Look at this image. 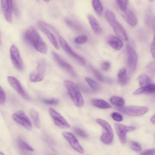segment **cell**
I'll use <instances>...</instances> for the list:
<instances>
[{"label": "cell", "mask_w": 155, "mask_h": 155, "mask_svg": "<svg viewBox=\"0 0 155 155\" xmlns=\"http://www.w3.org/2000/svg\"><path fill=\"white\" fill-rule=\"evenodd\" d=\"M23 38L26 42L38 51L43 54L47 53V46L34 26H30L26 29L24 33Z\"/></svg>", "instance_id": "1"}, {"label": "cell", "mask_w": 155, "mask_h": 155, "mask_svg": "<svg viewBox=\"0 0 155 155\" xmlns=\"http://www.w3.org/2000/svg\"><path fill=\"white\" fill-rule=\"evenodd\" d=\"M37 25L39 29L47 36L54 48L57 50H59L60 47L54 35V34L57 35L58 34L56 29L41 20L38 21Z\"/></svg>", "instance_id": "2"}, {"label": "cell", "mask_w": 155, "mask_h": 155, "mask_svg": "<svg viewBox=\"0 0 155 155\" xmlns=\"http://www.w3.org/2000/svg\"><path fill=\"white\" fill-rule=\"evenodd\" d=\"M64 82L74 105L78 107L83 106L84 100L78 87L71 81L66 80Z\"/></svg>", "instance_id": "3"}, {"label": "cell", "mask_w": 155, "mask_h": 155, "mask_svg": "<svg viewBox=\"0 0 155 155\" xmlns=\"http://www.w3.org/2000/svg\"><path fill=\"white\" fill-rule=\"evenodd\" d=\"M96 121L103 128L101 137V141L106 144L110 143L114 137L113 131L110 125L107 122L101 119L97 118Z\"/></svg>", "instance_id": "4"}, {"label": "cell", "mask_w": 155, "mask_h": 155, "mask_svg": "<svg viewBox=\"0 0 155 155\" xmlns=\"http://www.w3.org/2000/svg\"><path fill=\"white\" fill-rule=\"evenodd\" d=\"M116 109L121 113L131 116H138L146 113L148 108L145 107L136 106H127L117 107Z\"/></svg>", "instance_id": "5"}, {"label": "cell", "mask_w": 155, "mask_h": 155, "mask_svg": "<svg viewBox=\"0 0 155 155\" xmlns=\"http://www.w3.org/2000/svg\"><path fill=\"white\" fill-rule=\"evenodd\" d=\"M46 67L45 60L44 59L40 60L38 62L36 69L30 74V81L34 83L42 81L45 75Z\"/></svg>", "instance_id": "6"}, {"label": "cell", "mask_w": 155, "mask_h": 155, "mask_svg": "<svg viewBox=\"0 0 155 155\" xmlns=\"http://www.w3.org/2000/svg\"><path fill=\"white\" fill-rule=\"evenodd\" d=\"M59 39L61 47L67 54L74 59L81 65H84L85 64L86 62L84 59L73 51L67 41L63 37H60Z\"/></svg>", "instance_id": "7"}, {"label": "cell", "mask_w": 155, "mask_h": 155, "mask_svg": "<svg viewBox=\"0 0 155 155\" xmlns=\"http://www.w3.org/2000/svg\"><path fill=\"white\" fill-rule=\"evenodd\" d=\"M10 51L11 59L13 65L17 70L22 71L24 69L23 63L18 48L15 45H12Z\"/></svg>", "instance_id": "8"}, {"label": "cell", "mask_w": 155, "mask_h": 155, "mask_svg": "<svg viewBox=\"0 0 155 155\" xmlns=\"http://www.w3.org/2000/svg\"><path fill=\"white\" fill-rule=\"evenodd\" d=\"M14 120L17 123L28 130H31L32 126L31 121L22 110H19L15 112L12 115Z\"/></svg>", "instance_id": "9"}, {"label": "cell", "mask_w": 155, "mask_h": 155, "mask_svg": "<svg viewBox=\"0 0 155 155\" xmlns=\"http://www.w3.org/2000/svg\"><path fill=\"white\" fill-rule=\"evenodd\" d=\"M126 50L127 56V64L128 69L130 73H133L135 71L137 64V55L135 50L129 44L127 45Z\"/></svg>", "instance_id": "10"}, {"label": "cell", "mask_w": 155, "mask_h": 155, "mask_svg": "<svg viewBox=\"0 0 155 155\" xmlns=\"http://www.w3.org/2000/svg\"><path fill=\"white\" fill-rule=\"evenodd\" d=\"M115 129L120 143H125L127 140V134L134 130L135 128L133 126H127L119 123L115 124Z\"/></svg>", "instance_id": "11"}, {"label": "cell", "mask_w": 155, "mask_h": 155, "mask_svg": "<svg viewBox=\"0 0 155 155\" xmlns=\"http://www.w3.org/2000/svg\"><path fill=\"white\" fill-rule=\"evenodd\" d=\"M48 111L57 126L61 129H67L70 127V125L64 118L54 109L49 108Z\"/></svg>", "instance_id": "12"}, {"label": "cell", "mask_w": 155, "mask_h": 155, "mask_svg": "<svg viewBox=\"0 0 155 155\" xmlns=\"http://www.w3.org/2000/svg\"><path fill=\"white\" fill-rule=\"evenodd\" d=\"M52 55L54 61L61 68L71 75L75 76V74L72 66L57 52L53 51Z\"/></svg>", "instance_id": "13"}, {"label": "cell", "mask_w": 155, "mask_h": 155, "mask_svg": "<svg viewBox=\"0 0 155 155\" xmlns=\"http://www.w3.org/2000/svg\"><path fill=\"white\" fill-rule=\"evenodd\" d=\"M1 2L2 10L5 18L7 22L11 23L12 21V0H1Z\"/></svg>", "instance_id": "14"}, {"label": "cell", "mask_w": 155, "mask_h": 155, "mask_svg": "<svg viewBox=\"0 0 155 155\" xmlns=\"http://www.w3.org/2000/svg\"><path fill=\"white\" fill-rule=\"evenodd\" d=\"M7 79L11 86L22 97L27 100H30L29 96L17 79L14 77L9 76L8 77Z\"/></svg>", "instance_id": "15"}, {"label": "cell", "mask_w": 155, "mask_h": 155, "mask_svg": "<svg viewBox=\"0 0 155 155\" xmlns=\"http://www.w3.org/2000/svg\"><path fill=\"white\" fill-rule=\"evenodd\" d=\"M62 135L75 150L81 153H84V150L82 147L77 138L72 134L65 132L62 133Z\"/></svg>", "instance_id": "16"}, {"label": "cell", "mask_w": 155, "mask_h": 155, "mask_svg": "<svg viewBox=\"0 0 155 155\" xmlns=\"http://www.w3.org/2000/svg\"><path fill=\"white\" fill-rule=\"evenodd\" d=\"M122 12V15L125 21L132 27L135 26L137 23V20L134 13L128 9Z\"/></svg>", "instance_id": "17"}, {"label": "cell", "mask_w": 155, "mask_h": 155, "mask_svg": "<svg viewBox=\"0 0 155 155\" xmlns=\"http://www.w3.org/2000/svg\"><path fill=\"white\" fill-rule=\"evenodd\" d=\"M107 42L113 49L117 51L121 49L123 45L122 41L114 35L110 36L107 38Z\"/></svg>", "instance_id": "18"}, {"label": "cell", "mask_w": 155, "mask_h": 155, "mask_svg": "<svg viewBox=\"0 0 155 155\" xmlns=\"http://www.w3.org/2000/svg\"><path fill=\"white\" fill-rule=\"evenodd\" d=\"M112 28L116 34L119 38L124 41L127 40V37L125 30L118 21L114 25Z\"/></svg>", "instance_id": "19"}, {"label": "cell", "mask_w": 155, "mask_h": 155, "mask_svg": "<svg viewBox=\"0 0 155 155\" xmlns=\"http://www.w3.org/2000/svg\"><path fill=\"white\" fill-rule=\"evenodd\" d=\"M87 18L94 32L97 34H100L101 33L102 30L99 22L96 18L91 14L88 15Z\"/></svg>", "instance_id": "20"}, {"label": "cell", "mask_w": 155, "mask_h": 155, "mask_svg": "<svg viewBox=\"0 0 155 155\" xmlns=\"http://www.w3.org/2000/svg\"><path fill=\"white\" fill-rule=\"evenodd\" d=\"M151 93H155V84L150 83L142 87L137 89L133 93L134 94Z\"/></svg>", "instance_id": "21"}, {"label": "cell", "mask_w": 155, "mask_h": 155, "mask_svg": "<svg viewBox=\"0 0 155 155\" xmlns=\"http://www.w3.org/2000/svg\"><path fill=\"white\" fill-rule=\"evenodd\" d=\"M104 16L106 21L111 27L118 21L114 14L110 10H107L105 12Z\"/></svg>", "instance_id": "22"}, {"label": "cell", "mask_w": 155, "mask_h": 155, "mask_svg": "<svg viewBox=\"0 0 155 155\" xmlns=\"http://www.w3.org/2000/svg\"><path fill=\"white\" fill-rule=\"evenodd\" d=\"M118 82L121 85H125L127 81V72L125 68H124L120 69L117 74Z\"/></svg>", "instance_id": "23"}, {"label": "cell", "mask_w": 155, "mask_h": 155, "mask_svg": "<svg viewBox=\"0 0 155 155\" xmlns=\"http://www.w3.org/2000/svg\"><path fill=\"white\" fill-rule=\"evenodd\" d=\"M92 104L95 106L101 109H109L111 106L105 101L99 99H96L92 101Z\"/></svg>", "instance_id": "24"}, {"label": "cell", "mask_w": 155, "mask_h": 155, "mask_svg": "<svg viewBox=\"0 0 155 155\" xmlns=\"http://www.w3.org/2000/svg\"><path fill=\"white\" fill-rule=\"evenodd\" d=\"M30 117L36 127L39 129L40 127V123L38 113L34 109L31 108L29 111Z\"/></svg>", "instance_id": "25"}, {"label": "cell", "mask_w": 155, "mask_h": 155, "mask_svg": "<svg viewBox=\"0 0 155 155\" xmlns=\"http://www.w3.org/2000/svg\"><path fill=\"white\" fill-rule=\"evenodd\" d=\"M17 142L18 147L20 149L31 152L33 151V148L21 138L20 137L18 138Z\"/></svg>", "instance_id": "26"}, {"label": "cell", "mask_w": 155, "mask_h": 155, "mask_svg": "<svg viewBox=\"0 0 155 155\" xmlns=\"http://www.w3.org/2000/svg\"><path fill=\"white\" fill-rule=\"evenodd\" d=\"M110 100L111 104L117 107H122L125 103L124 99L120 97H112L110 98Z\"/></svg>", "instance_id": "27"}, {"label": "cell", "mask_w": 155, "mask_h": 155, "mask_svg": "<svg viewBox=\"0 0 155 155\" xmlns=\"http://www.w3.org/2000/svg\"><path fill=\"white\" fill-rule=\"evenodd\" d=\"M138 80L141 87L148 85L151 82V80L150 77L145 74H141L139 76Z\"/></svg>", "instance_id": "28"}, {"label": "cell", "mask_w": 155, "mask_h": 155, "mask_svg": "<svg viewBox=\"0 0 155 155\" xmlns=\"http://www.w3.org/2000/svg\"><path fill=\"white\" fill-rule=\"evenodd\" d=\"M93 7L97 14L101 15L103 12V8L100 0H92Z\"/></svg>", "instance_id": "29"}, {"label": "cell", "mask_w": 155, "mask_h": 155, "mask_svg": "<svg viewBox=\"0 0 155 155\" xmlns=\"http://www.w3.org/2000/svg\"><path fill=\"white\" fill-rule=\"evenodd\" d=\"M85 80L92 90L97 91L100 89V87L97 83L93 80L89 78L86 77Z\"/></svg>", "instance_id": "30"}, {"label": "cell", "mask_w": 155, "mask_h": 155, "mask_svg": "<svg viewBox=\"0 0 155 155\" xmlns=\"http://www.w3.org/2000/svg\"><path fill=\"white\" fill-rule=\"evenodd\" d=\"M116 1L122 12L125 11L127 9L128 0H116Z\"/></svg>", "instance_id": "31"}, {"label": "cell", "mask_w": 155, "mask_h": 155, "mask_svg": "<svg viewBox=\"0 0 155 155\" xmlns=\"http://www.w3.org/2000/svg\"><path fill=\"white\" fill-rule=\"evenodd\" d=\"M74 130L75 133L81 137L85 139L88 137L87 134L82 129L78 127H75L74 128Z\"/></svg>", "instance_id": "32"}, {"label": "cell", "mask_w": 155, "mask_h": 155, "mask_svg": "<svg viewBox=\"0 0 155 155\" xmlns=\"http://www.w3.org/2000/svg\"><path fill=\"white\" fill-rule=\"evenodd\" d=\"M65 21L67 25L73 29L78 30L80 28V26L78 24L73 20L66 19Z\"/></svg>", "instance_id": "33"}, {"label": "cell", "mask_w": 155, "mask_h": 155, "mask_svg": "<svg viewBox=\"0 0 155 155\" xmlns=\"http://www.w3.org/2000/svg\"><path fill=\"white\" fill-rule=\"evenodd\" d=\"M130 147L132 150L136 151H140L141 149L140 144L134 141L130 142Z\"/></svg>", "instance_id": "34"}, {"label": "cell", "mask_w": 155, "mask_h": 155, "mask_svg": "<svg viewBox=\"0 0 155 155\" xmlns=\"http://www.w3.org/2000/svg\"><path fill=\"white\" fill-rule=\"evenodd\" d=\"M87 38L84 35H81L76 38L75 39V42L78 44H82L86 42Z\"/></svg>", "instance_id": "35"}, {"label": "cell", "mask_w": 155, "mask_h": 155, "mask_svg": "<svg viewBox=\"0 0 155 155\" xmlns=\"http://www.w3.org/2000/svg\"><path fill=\"white\" fill-rule=\"evenodd\" d=\"M42 101L44 103L51 105H56L59 102L58 100L54 99H44Z\"/></svg>", "instance_id": "36"}, {"label": "cell", "mask_w": 155, "mask_h": 155, "mask_svg": "<svg viewBox=\"0 0 155 155\" xmlns=\"http://www.w3.org/2000/svg\"><path fill=\"white\" fill-rule=\"evenodd\" d=\"M111 117L114 120L120 122L123 120V117L119 113L117 112H114L111 114Z\"/></svg>", "instance_id": "37"}, {"label": "cell", "mask_w": 155, "mask_h": 155, "mask_svg": "<svg viewBox=\"0 0 155 155\" xmlns=\"http://www.w3.org/2000/svg\"><path fill=\"white\" fill-rule=\"evenodd\" d=\"M147 22L153 28L155 29V19L151 15H148L147 16Z\"/></svg>", "instance_id": "38"}, {"label": "cell", "mask_w": 155, "mask_h": 155, "mask_svg": "<svg viewBox=\"0 0 155 155\" xmlns=\"http://www.w3.org/2000/svg\"><path fill=\"white\" fill-rule=\"evenodd\" d=\"M6 101V94L1 86L0 87V103L1 104H4Z\"/></svg>", "instance_id": "39"}, {"label": "cell", "mask_w": 155, "mask_h": 155, "mask_svg": "<svg viewBox=\"0 0 155 155\" xmlns=\"http://www.w3.org/2000/svg\"><path fill=\"white\" fill-rule=\"evenodd\" d=\"M92 69L95 76L98 80L101 81H103L105 80L104 78L99 71L93 68Z\"/></svg>", "instance_id": "40"}, {"label": "cell", "mask_w": 155, "mask_h": 155, "mask_svg": "<svg viewBox=\"0 0 155 155\" xmlns=\"http://www.w3.org/2000/svg\"><path fill=\"white\" fill-rule=\"evenodd\" d=\"M147 69L150 73L155 75V62L148 64L147 66Z\"/></svg>", "instance_id": "41"}, {"label": "cell", "mask_w": 155, "mask_h": 155, "mask_svg": "<svg viewBox=\"0 0 155 155\" xmlns=\"http://www.w3.org/2000/svg\"><path fill=\"white\" fill-rule=\"evenodd\" d=\"M150 49L152 56L155 59V35L151 45Z\"/></svg>", "instance_id": "42"}, {"label": "cell", "mask_w": 155, "mask_h": 155, "mask_svg": "<svg viewBox=\"0 0 155 155\" xmlns=\"http://www.w3.org/2000/svg\"><path fill=\"white\" fill-rule=\"evenodd\" d=\"M110 64L108 61H104L101 64V68L104 71H107L110 68Z\"/></svg>", "instance_id": "43"}, {"label": "cell", "mask_w": 155, "mask_h": 155, "mask_svg": "<svg viewBox=\"0 0 155 155\" xmlns=\"http://www.w3.org/2000/svg\"><path fill=\"white\" fill-rule=\"evenodd\" d=\"M141 155H154L155 154V149H151L147 150L141 154Z\"/></svg>", "instance_id": "44"}, {"label": "cell", "mask_w": 155, "mask_h": 155, "mask_svg": "<svg viewBox=\"0 0 155 155\" xmlns=\"http://www.w3.org/2000/svg\"><path fill=\"white\" fill-rule=\"evenodd\" d=\"M150 121L151 122L155 124V113L150 118Z\"/></svg>", "instance_id": "45"}, {"label": "cell", "mask_w": 155, "mask_h": 155, "mask_svg": "<svg viewBox=\"0 0 155 155\" xmlns=\"http://www.w3.org/2000/svg\"><path fill=\"white\" fill-rule=\"evenodd\" d=\"M44 2H49L50 0H43Z\"/></svg>", "instance_id": "46"}, {"label": "cell", "mask_w": 155, "mask_h": 155, "mask_svg": "<svg viewBox=\"0 0 155 155\" xmlns=\"http://www.w3.org/2000/svg\"><path fill=\"white\" fill-rule=\"evenodd\" d=\"M0 155H4V154L3 153H2V152H0Z\"/></svg>", "instance_id": "47"}, {"label": "cell", "mask_w": 155, "mask_h": 155, "mask_svg": "<svg viewBox=\"0 0 155 155\" xmlns=\"http://www.w3.org/2000/svg\"><path fill=\"white\" fill-rule=\"evenodd\" d=\"M150 2H153L154 1V0H148Z\"/></svg>", "instance_id": "48"}, {"label": "cell", "mask_w": 155, "mask_h": 155, "mask_svg": "<svg viewBox=\"0 0 155 155\" xmlns=\"http://www.w3.org/2000/svg\"><path fill=\"white\" fill-rule=\"evenodd\" d=\"M37 0V1H39V0Z\"/></svg>", "instance_id": "49"}]
</instances>
